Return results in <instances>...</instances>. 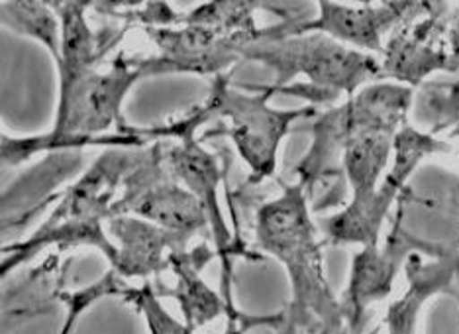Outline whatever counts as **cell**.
I'll list each match as a JSON object with an SVG mask.
<instances>
[{"label":"cell","instance_id":"cell-1","mask_svg":"<svg viewBox=\"0 0 459 334\" xmlns=\"http://www.w3.org/2000/svg\"><path fill=\"white\" fill-rule=\"evenodd\" d=\"M169 75L160 56L128 57L120 54L108 69L92 67L65 87H57L54 127L46 134L10 138L3 136V165L18 167L38 154L61 150L142 148L150 138L130 128L122 117L124 102L135 83Z\"/></svg>","mask_w":459,"mask_h":334},{"label":"cell","instance_id":"cell-2","mask_svg":"<svg viewBox=\"0 0 459 334\" xmlns=\"http://www.w3.org/2000/svg\"><path fill=\"white\" fill-rule=\"evenodd\" d=\"M316 234L307 191L299 181L285 185L255 215L257 246L273 256L289 277L290 301L281 319L305 334H325L346 325L342 303L328 284Z\"/></svg>","mask_w":459,"mask_h":334},{"label":"cell","instance_id":"cell-3","mask_svg":"<svg viewBox=\"0 0 459 334\" xmlns=\"http://www.w3.org/2000/svg\"><path fill=\"white\" fill-rule=\"evenodd\" d=\"M244 59L273 71L277 92L305 99L312 107L342 95L350 99L365 83L383 79L377 57L318 32L259 40L246 49Z\"/></svg>","mask_w":459,"mask_h":334},{"label":"cell","instance_id":"cell-4","mask_svg":"<svg viewBox=\"0 0 459 334\" xmlns=\"http://www.w3.org/2000/svg\"><path fill=\"white\" fill-rule=\"evenodd\" d=\"M414 89L393 81L373 83L336 109L320 114L310 128V148L295 167L305 191L325 181L351 145L369 136H396L409 124Z\"/></svg>","mask_w":459,"mask_h":334},{"label":"cell","instance_id":"cell-5","mask_svg":"<svg viewBox=\"0 0 459 334\" xmlns=\"http://www.w3.org/2000/svg\"><path fill=\"white\" fill-rule=\"evenodd\" d=\"M208 122L201 107H196L185 119L175 120L161 127L143 128V134L153 140L177 138L171 148L163 150V160L169 167L175 181H179L195 199L203 205L208 226L216 242V256L222 264V297L226 299L230 311H232V325H228V334L246 332L255 325H262V317H246L234 305V271H232V256H244L242 248L236 244L234 236L230 234L226 218L222 215L221 201H218V185L222 181V170L216 155L208 152L201 140L196 138V130L201 124Z\"/></svg>","mask_w":459,"mask_h":334},{"label":"cell","instance_id":"cell-6","mask_svg":"<svg viewBox=\"0 0 459 334\" xmlns=\"http://www.w3.org/2000/svg\"><path fill=\"white\" fill-rule=\"evenodd\" d=\"M277 89L252 87L239 89L230 83L228 75L212 79L211 92L201 104L206 120H226V134L234 142L236 152L247 165V185H259L277 171L279 148L295 122L315 117L316 109L307 104L305 109H273L269 101Z\"/></svg>","mask_w":459,"mask_h":334},{"label":"cell","instance_id":"cell-7","mask_svg":"<svg viewBox=\"0 0 459 334\" xmlns=\"http://www.w3.org/2000/svg\"><path fill=\"white\" fill-rule=\"evenodd\" d=\"M454 148L446 140H437L434 134L420 132L419 128L406 127L396 134L393 145V165L385 173L377 191L369 203L359 211H350L343 207L338 215L326 221V234L333 244L346 246H377L383 224L387 221L394 201L399 199L404 185L409 183L426 158L436 154H450Z\"/></svg>","mask_w":459,"mask_h":334},{"label":"cell","instance_id":"cell-8","mask_svg":"<svg viewBox=\"0 0 459 334\" xmlns=\"http://www.w3.org/2000/svg\"><path fill=\"white\" fill-rule=\"evenodd\" d=\"M163 163L161 144L142 150L138 163L124 180L122 197L112 207V218L132 215L167 233L191 240L208 226L206 213L179 181L169 180Z\"/></svg>","mask_w":459,"mask_h":334},{"label":"cell","instance_id":"cell-9","mask_svg":"<svg viewBox=\"0 0 459 334\" xmlns=\"http://www.w3.org/2000/svg\"><path fill=\"white\" fill-rule=\"evenodd\" d=\"M447 8V4L428 3L424 14L394 30L381 54L383 79L414 89L434 73H450L446 41Z\"/></svg>","mask_w":459,"mask_h":334},{"label":"cell","instance_id":"cell-10","mask_svg":"<svg viewBox=\"0 0 459 334\" xmlns=\"http://www.w3.org/2000/svg\"><path fill=\"white\" fill-rule=\"evenodd\" d=\"M426 8L428 3H316V16L300 24L295 36L318 32L365 54H383L385 34L424 14Z\"/></svg>","mask_w":459,"mask_h":334},{"label":"cell","instance_id":"cell-11","mask_svg":"<svg viewBox=\"0 0 459 334\" xmlns=\"http://www.w3.org/2000/svg\"><path fill=\"white\" fill-rule=\"evenodd\" d=\"M145 32L160 48L158 56L173 75L189 73L216 79L244 59L246 49L259 41L262 28L255 34H224L212 28L181 22L179 26L153 28Z\"/></svg>","mask_w":459,"mask_h":334},{"label":"cell","instance_id":"cell-12","mask_svg":"<svg viewBox=\"0 0 459 334\" xmlns=\"http://www.w3.org/2000/svg\"><path fill=\"white\" fill-rule=\"evenodd\" d=\"M420 242L403 228V218L393 224V231L385 240L383 248L368 246L361 248L351 259L348 287L340 299L343 319L351 332H363V315L373 303L387 299L393 294L394 279L401 268L406 266L409 258L416 252Z\"/></svg>","mask_w":459,"mask_h":334},{"label":"cell","instance_id":"cell-13","mask_svg":"<svg viewBox=\"0 0 459 334\" xmlns=\"http://www.w3.org/2000/svg\"><path fill=\"white\" fill-rule=\"evenodd\" d=\"M107 231L118 248L117 262L110 269L126 281H150L152 276L169 268V256L173 252L186 250L189 242L132 215L110 218Z\"/></svg>","mask_w":459,"mask_h":334},{"label":"cell","instance_id":"cell-14","mask_svg":"<svg viewBox=\"0 0 459 334\" xmlns=\"http://www.w3.org/2000/svg\"><path fill=\"white\" fill-rule=\"evenodd\" d=\"M82 160V150L51 152L46 160L20 173L16 181L4 187L3 233L24 226L51 199H56V191L81 170Z\"/></svg>","mask_w":459,"mask_h":334},{"label":"cell","instance_id":"cell-15","mask_svg":"<svg viewBox=\"0 0 459 334\" xmlns=\"http://www.w3.org/2000/svg\"><path fill=\"white\" fill-rule=\"evenodd\" d=\"M404 271L409 286L387 309L385 315L387 334H419L424 307L437 295L454 294L457 279L450 254L446 252H436L432 259H424L419 252H414Z\"/></svg>","mask_w":459,"mask_h":334},{"label":"cell","instance_id":"cell-16","mask_svg":"<svg viewBox=\"0 0 459 334\" xmlns=\"http://www.w3.org/2000/svg\"><path fill=\"white\" fill-rule=\"evenodd\" d=\"M212 258L214 254L204 244L169 256V269L177 279L169 294L179 303L181 319L195 332L221 317H228V325H232V311L226 299L203 279V269Z\"/></svg>","mask_w":459,"mask_h":334},{"label":"cell","instance_id":"cell-17","mask_svg":"<svg viewBox=\"0 0 459 334\" xmlns=\"http://www.w3.org/2000/svg\"><path fill=\"white\" fill-rule=\"evenodd\" d=\"M56 10L61 22V51L56 61L59 87L69 85L82 73L97 67V59L102 57L100 48L107 46L100 41L89 22L87 13L92 3L85 0H56L49 3Z\"/></svg>","mask_w":459,"mask_h":334},{"label":"cell","instance_id":"cell-18","mask_svg":"<svg viewBox=\"0 0 459 334\" xmlns=\"http://www.w3.org/2000/svg\"><path fill=\"white\" fill-rule=\"evenodd\" d=\"M394 138L396 136L387 134L369 136L343 154L342 170L351 191V199L346 205L350 211H359L377 191L391 162Z\"/></svg>","mask_w":459,"mask_h":334},{"label":"cell","instance_id":"cell-19","mask_svg":"<svg viewBox=\"0 0 459 334\" xmlns=\"http://www.w3.org/2000/svg\"><path fill=\"white\" fill-rule=\"evenodd\" d=\"M0 24L10 32L30 38L44 46L54 61L61 51V22L49 3L39 0H3L0 3Z\"/></svg>","mask_w":459,"mask_h":334},{"label":"cell","instance_id":"cell-20","mask_svg":"<svg viewBox=\"0 0 459 334\" xmlns=\"http://www.w3.org/2000/svg\"><path fill=\"white\" fill-rule=\"evenodd\" d=\"M262 3H206L198 4L183 16V24H195L218 30L224 34H255V10Z\"/></svg>","mask_w":459,"mask_h":334},{"label":"cell","instance_id":"cell-21","mask_svg":"<svg viewBox=\"0 0 459 334\" xmlns=\"http://www.w3.org/2000/svg\"><path fill=\"white\" fill-rule=\"evenodd\" d=\"M132 286L126 279H122L117 271H107L100 279H97L95 284H91L87 287H82L79 291H73V294L64 295L65 303V319L64 325L59 327L57 334H73L79 325V321L85 317V312L95 307L97 303L107 297H126L130 294Z\"/></svg>","mask_w":459,"mask_h":334},{"label":"cell","instance_id":"cell-22","mask_svg":"<svg viewBox=\"0 0 459 334\" xmlns=\"http://www.w3.org/2000/svg\"><path fill=\"white\" fill-rule=\"evenodd\" d=\"M140 312L145 330L148 334H195L193 329L186 327L183 319L173 317L169 311L163 307L160 295L155 294L152 281H142V286L130 289V294L124 297Z\"/></svg>","mask_w":459,"mask_h":334},{"label":"cell","instance_id":"cell-23","mask_svg":"<svg viewBox=\"0 0 459 334\" xmlns=\"http://www.w3.org/2000/svg\"><path fill=\"white\" fill-rule=\"evenodd\" d=\"M422 117L432 124L434 132L450 130L459 136V85H426Z\"/></svg>","mask_w":459,"mask_h":334},{"label":"cell","instance_id":"cell-24","mask_svg":"<svg viewBox=\"0 0 459 334\" xmlns=\"http://www.w3.org/2000/svg\"><path fill=\"white\" fill-rule=\"evenodd\" d=\"M446 41L447 54H450V73L459 71V6L447 13V26H446Z\"/></svg>","mask_w":459,"mask_h":334},{"label":"cell","instance_id":"cell-25","mask_svg":"<svg viewBox=\"0 0 459 334\" xmlns=\"http://www.w3.org/2000/svg\"><path fill=\"white\" fill-rule=\"evenodd\" d=\"M325 334H379V329H373V330H369V332H351V330L348 329V325H342V327L326 330Z\"/></svg>","mask_w":459,"mask_h":334},{"label":"cell","instance_id":"cell-26","mask_svg":"<svg viewBox=\"0 0 459 334\" xmlns=\"http://www.w3.org/2000/svg\"><path fill=\"white\" fill-rule=\"evenodd\" d=\"M450 259H452V264H454V268H455V277L459 279V258L454 256V254H450Z\"/></svg>","mask_w":459,"mask_h":334},{"label":"cell","instance_id":"cell-27","mask_svg":"<svg viewBox=\"0 0 459 334\" xmlns=\"http://www.w3.org/2000/svg\"><path fill=\"white\" fill-rule=\"evenodd\" d=\"M236 334H244V332H236Z\"/></svg>","mask_w":459,"mask_h":334}]
</instances>
